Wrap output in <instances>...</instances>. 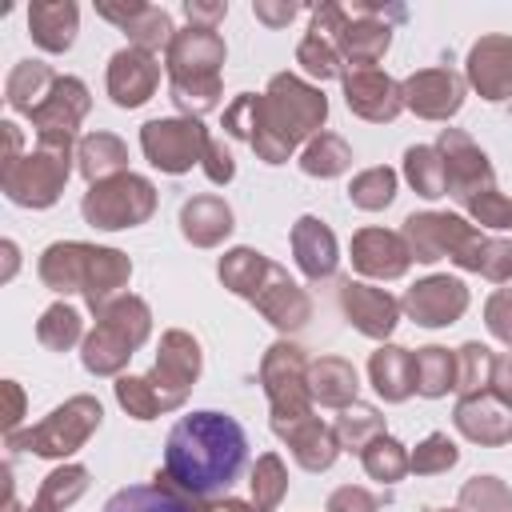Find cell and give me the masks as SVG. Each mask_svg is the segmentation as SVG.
I'll return each instance as SVG.
<instances>
[{"label": "cell", "mask_w": 512, "mask_h": 512, "mask_svg": "<svg viewBox=\"0 0 512 512\" xmlns=\"http://www.w3.org/2000/svg\"><path fill=\"white\" fill-rule=\"evenodd\" d=\"M412 388L424 400L456 392V352L444 344H424L412 352Z\"/></svg>", "instance_id": "cell-34"}, {"label": "cell", "mask_w": 512, "mask_h": 512, "mask_svg": "<svg viewBox=\"0 0 512 512\" xmlns=\"http://www.w3.org/2000/svg\"><path fill=\"white\" fill-rule=\"evenodd\" d=\"M492 360L496 352L480 340H464L456 348V396H472V392H488V376H492Z\"/></svg>", "instance_id": "cell-46"}, {"label": "cell", "mask_w": 512, "mask_h": 512, "mask_svg": "<svg viewBox=\"0 0 512 512\" xmlns=\"http://www.w3.org/2000/svg\"><path fill=\"white\" fill-rule=\"evenodd\" d=\"M296 12H300L296 0H252V16L268 28H288L296 20Z\"/></svg>", "instance_id": "cell-57"}, {"label": "cell", "mask_w": 512, "mask_h": 512, "mask_svg": "<svg viewBox=\"0 0 512 512\" xmlns=\"http://www.w3.org/2000/svg\"><path fill=\"white\" fill-rule=\"evenodd\" d=\"M460 464V448H456V440L448 436V432H428L412 452H408V468L416 472V476H440V472H448V468H456Z\"/></svg>", "instance_id": "cell-48"}, {"label": "cell", "mask_w": 512, "mask_h": 512, "mask_svg": "<svg viewBox=\"0 0 512 512\" xmlns=\"http://www.w3.org/2000/svg\"><path fill=\"white\" fill-rule=\"evenodd\" d=\"M268 272H272V260H268L260 248H248V244H236V248H228V252L216 260V276H220V284H224L232 296L248 300V304H252L256 292L264 288Z\"/></svg>", "instance_id": "cell-32"}, {"label": "cell", "mask_w": 512, "mask_h": 512, "mask_svg": "<svg viewBox=\"0 0 512 512\" xmlns=\"http://www.w3.org/2000/svg\"><path fill=\"white\" fill-rule=\"evenodd\" d=\"M200 372H204L200 340H196L192 332H184V328L160 332L156 360H152V368L144 372V380L152 384V392H156V400H160V412L184 408V400L192 396Z\"/></svg>", "instance_id": "cell-8"}, {"label": "cell", "mask_w": 512, "mask_h": 512, "mask_svg": "<svg viewBox=\"0 0 512 512\" xmlns=\"http://www.w3.org/2000/svg\"><path fill=\"white\" fill-rule=\"evenodd\" d=\"M340 88H344L348 112L368 124H392L404 112L400 80H392L384 68H348L340 76Z\"/></svg>", "instance_id": "cell-19"}, {"label": "cell", "mask_w": 512, "mask_h": 512, "mask_svg": "<svg viewBox=\"0 0 512 512\" xmlns=\"http://www.w3.org/2000/svg\"><path fill=\"white\" fill-rule=\"evenodd\" d=\"M88 484H92V476H88V468L84 464H60V468H52L44 480H40V488H36V496H44V500H52L60 512L64 508H72L84 492H88Z\"/></svg>", "instance_id": "cell-49"}, {"label": "cell", "mask_w": 512, "mask_h": 512, "mask_svg": "<svg viewBox=\"0 0 512 512\" xmlns=\"http://www.w3.org/2000/svg\"><path fill=\"white\" fill-rule=\"evenodd\" d=\"M4 400H8V412H4V436H8V432H20V420H24V388L16 380H4Z\"/></svg>", "instance_id": "cell-59"}, {"label": "cell", "mask_w": 512, "mask_h": 512, "mask_svg": "<svg viewBox=\"0 0 512 512\" xmlns=\"http://www.w3.org/2000/svg\"><path fill=\"white\" fill-rule=\"evenodd\" d=\"M396 188H400L396 168L372 164V168H364V172L352 176L348 200H352V208H360V212H384V208L396 200Z\"/></svg>", "instance_id": "cell-42"}, {"label": "cell", "mask_w": 512, "mask_h": 512, "mask_svg": "<svg viewBox=\"0 0 512 512\" xmlns=\"http://www.w3.org/2000/svg\"><path fill=\"white\" fill-rule=\"evenodd\" d=\"M160 196L156 184L140 172H120L112 180L88 184L84 200H80V216L84 224L100 228V232H120V228H140L152 220Z\"/></svg>", "instance_id": "cell-6"}, {"label": "cell", "mask_w": 512, "mask_h": 512, "mask_svg": "<svg viewBox=\"0 0 512 512\" xmlns=\"http://www.w3.org/2000/svg\"><path fill=\"white\" fill-rule=\"evenodd\" d=\"M184 16L192 28H220L224 16H228V4L224 0H184Z\"/></svg>", "instance_id": "cell-56"}, {"label": "cell", "mask_w": 512, "mask_h": 512, "mask_svg": "<svg viewBox=\"0 0 512 512\" xmlns=\"http://www.w3.org/2000/svg\"><path fill=\"white\" fill-rule=\"evenodd\" d=\"M324 512H380V500L360 484H340L324 500Z\"/></svg>", "instance_id": "cell-55"}, {"label": "cell", "mask_w": 512, "mask_h": 512, "mask_svg": "<svg viewBox=\"0 0 512 512\" xmlns=\"http://www.w3.org/2000/svg\"><path fill=\"white\" fill-rule=\"evenodd\" d=\"M248 464V436L236 416L200 408L180 416L164 436V468L152 476L200 504L212 496H228Z\"/></svg>", "instance_id": "cell-1"}, {"label": "cell", "mask_w": 512, "mask_h": 512, "mask_svg": "<svg viewBox=\"0 0 512 512\" xmlns=\"http://www.w3.org/2000/svg\"><path fill=\"white\" fill-rule=\"evenodd\" d=\"M348 256H352V268L360 276H368V280H400L412 268V252H408L404 236L392 232V228H360V232H352Z\"/></svg>", "instance_id": "cell-24"}, {"label": "cell", "mask_w": 512, "mask_h": 512, "mask_svg": "<svg viewBox=\"0 0 512 512\" xmlns=\"http://www.w3.org/2000/svg\"><path fill=\"white\" fill-rule=\"evenodd\" d=\"M252 308H256L276 332H284V336L308 328V320H312V296H308V288L296 284V280L288 276V268H280L276 260H272V272H268L264 288L256 292Z\"/></svg>", "instance_id": "cell-23"}, {"label": "cell", "mask_w": 512, "mask_h": 512, "mask_svg": "<svg viewBox=\"0 0 512 512\" xmlns=\"http://www.w3.org/2000/svg\"><path fill=\"white\" fill-rule=\"evenodd\" d=\"M308 352L280 336L264 348L260 356V388L268 396V408L272 416H304V412H316L312 404V392H308Z\"/></svg>", "instance_id": "cell-9"}, {"label": "cell", "mask_w": 512, "mask_h": 512, "mask_svg": "<svg viewBox=\"0 0 512 512\" xmlns=\"http://www.w3.org/2000/svg\"><path fill=\"white\" fill-rule=\"evenodd\" d=\"M336 300H340V316L360 336H368V340L388 344V336L400 324V300L388 288H376L368 280H344L340 292H336Z\"/></svg>", "instance_id": "cell-16"}, {"label": "cell", "mask_w": 512, "mask_h": 512, "mask_svg": "<svg viewBox=\"0 0 512 512\" xmlns=\"http://www.w3.org/2000/svg\"><path fill=\"white\" fill-rule=\"evenodd\" d=\"M104 88H108L116 108H128V112L144 108L160 88V60L152 52H140V48H120L108 60Z\"/></svg>", "instance_id": "cell-22"}, {"label": "cell", "mask_w": 512, "mask_h": 512, "mask_svg": "<svg viewBox=\"0 0 512 512\" xmlns=\"http://www.w3.org/2000/svg\"><path fill=\"white\" fill-rule=\"evenodd\" d=\"M220 96H224V80L220 76H208V80H168V100L176 104L180 116H192V120H200L204 112L220 108Z\"/></svg>", "instance_id": "cell-45"}, {"label": "cell", "mask_w": 512, "mask_h": 512, "mask_svg": "<svg viewBox=\"0 0 512 512\" xmlns=\"http://www.w3.org/2000/svg\"><path fill=\"white\" fill-rule=\"evenodd\" d=\"M0 136H4V156H0V168H8V164H16V160L24 156V140H20V128H16L12 120H4V124H0Z\"/></svg>", "instance_id": "cell-60"}, {"label": "cell", "mask_w": 512, "mask_h": 512, "mask_svg": "<svg viewBox=\"0 0 512 512\" xmlns=\"http://www.w3.org/2000/svg\"><path fill=\"white\" fill-rule=\"evenodd\" d=\"M452 424L464 440L480 444V448H504L512 444V408L500 404L492 392H472L460 396L452 408Z\"/></svg>", "instance_id": "cell-26"}, {"label": "cell", "mask_w": 512, "mask_h": 512, "mask_svg": "<svg viewBox=\"0 0 512 512\" xmlns=\"http://www.w3.org/2000/svg\"><path fill=\"white\" fill-rule=\"evenodd\" d=\"M24 512H60V508H56L52 500H44V496H36V500H32V504H28Z\"/></svg>", "instance_id": "cell-63"}, {"label": "cell", "mask_w": 512, "mask_h": 512, "mask_svg": "<svg viewBox=\"0 0 512 512\" xmlns=\"http://www.w3.org/2000/svg\"><path fill=\"white\" fill-rule=\"evenodd\" d=\"M336 440H340V452H364L376 436H384L388 428H384V416H380V408L376 404H364V400H356V404H348V408H340V416H336Z\"/></svg>", "instance_id": "cell-40"}, {"label": "cell", "mask_w": 512, "mask_h": 512, "mask_svg": "<svg viewBox=\"0 0 512 512\" xmlns=\"http://www.w3.org/2000/svg\"><path fill=\"white\" fill-rule=\"evenodd\" d=\"M224 136L232 140H244L252 144V132H256V92H240L228 108H224Z\"/></svg>", "instance_id": "cell-52"}, {"label": "cell", "mask_w": 512, "mask_h": 512, "mask_svg": "<svg viewBox=\"0 0 512 512\" xmlns=\"http://www.w3.org/2000/svg\"><path fill=\"white\" fill-rule=\"evenodd\" d=\"M204 148H208V128L192 116H156L140 128L144 160L168 176L192 172V164L204 160Z\"/></svg>", "instance_id": "cell-10"}, {"label": "cell", "mask_w": 512, "mask_h": 512, "mask_svg": "<svg viewBox=\"0 0 512 512\" xmlns=\"http://www.w3.org/2000/svg\"><path fill=\"white\" fill-rule=\"evenodd\" d=\"M468 304H472L468 284L448 272H432L400 296V312L420 328H448L468 312Z\"/></svg>", "instance_id": "cell-14"}, {"label": "cell", "mask_w": 512, "mask_h": 512, "mask_svg": "<svg viewBox=\"0 0 512 512\" xmlns=\"http://www.w3.org/2000/svg\"><path fill=\"white\" fill-rule=\"evenodd\" d=\"M460 272H476L492 284H508L512 280V240L508 236H476L456 260H452Z\"/></svg>", "instance_id": "cell-35"}, {"label": "cell", "mask_w": 512, "mask_h": 512, "mask_svg": "<svg viewBox=\"0 0 512 512\" xmlns=\"http://www.w3.org/2000/svg\"><path fill=\"white\" fill-rule=\"evenodd\" d=\"M100 512H196V504L184 500L180 492H172L168 484L152 480V484H128V488L112 492Z\"/></svg>", "instance_id": "cell-36"}, {"label": "cell", "mask_w": 512, "mask_h": 512, "mask_svg": "<svg viewBox=\"0 0 512 512\" xmlns=\"http://www.w3.org/2000/svg\"><path fill=\"white\" fill-rule=\"evenodd\" d=\"M0 252H4V280H12V276H16V264H20V248H16V240H4Z\"/></svg>", "instance_id": "cell-62"}, {"label": "cell", "mask_w": 512, "mask_h": 512, "mask_svg": "<svg viewBox=\"0 0 512 512\" xmlns=\"http://www.w3.org/2000/svg\"><path fill=\"white\" fill-rule=\"evenodd\" d=\"M76 172L88 184H100V180H112L120 172H132L128 168V144L116 132H88V136H80V144H76Z\"/></svg>", "instance_id": "cell-31"}, {"label": "cell", "mask_w": 512, "mask_h": 512, "mask_svg": "<svg viewBox=\"0 0 512 512\" xmlns=\"http://www.w3.org/2000/svg\"><path fill=\"white\" fill-rule=\"evenodd\" d=\"M428 512H460V508H428Z\"/></svg>", "instance_id": "cell-64"}, {"label": "cell", "mask_w": 512, "mask_h": 512, "mask_svg": "<svg viewBox=\"0 0 512 512\" xmlns=\"http://www.w3.org/2000/svg\"><path fill=\"white\" fill-rule=\"evenodd\" d=\"M328 96L296 72H276L264 92H256V132L252 152L264 164H288L316 132H324Z\"/></svg>", "instance_id": "cell-2"}, {"label": "cell", "mask_w": 512, "mask_h": 512, "mask_svg": "<svg viewBox=\"0 0 512 512\" xmlns=\"http://www.w3.org/2000/svg\"><path fill=\"white\" fill-rule=\"evenodd\" d=\"M360 464L368 472V480H380V484H400L412 468H408V448L396 440V436H376L364 452H360Z\"/></svg>", "instance_id": "cell-43"}, {"label": "cell", "mask_w": 512, "mask_h": 512, "mask_svg": "<svg viewBox=\"0 0 512 512\" xmlns=\"http://www.w3.org/2000/svg\"><path fill=\"white\" fill-rule=\"evenodd\" d=\"M196 512H260V508L240 496H212V500H200Z\"/></svg>", "instance_id": "cell-61"}, {"label": "cell", "mask_w": 512, "mask_h": 512, "mask_svg": "<svg viewBox=\"0 0 512 512\" xmlns=\"http://www.w3.org/2000/svg\"><path fill=\"white\" fill-rule=\"evenodd\" d=\"M436 148L444 156V172H448V196L456 204L472 200L484 188H496V168L488 160V152L464 132V128H440Z\"/></svg>", "instance_id": "cell-15"}, {"label": "cell", "mask_w": 512, "mask_h": 512, "mask_svg": "<svg viewBox=\"0 0 512 512\" xmlns=\"http://www.w3.org/2000/svg\"><path fill=\"white\" fill-rule=\"evenodd\" d=\"M228 60V48H224V36L212 32V28H176L168 52H164V72L168 80H208V76H220Z\"/></svg>", "instance_id": "cell-20"}, {"label": "cell", "mask_w": 512, "mask_h": 512, "mask_svg": "<svg viewBox=\"0 0 512 512\" xmlns=\"http://www.w3.org/2000/svg\"><path fill=\"white\" fill-rule=\"evenodd\" d=\"M232 228H236V216L224 196L200 192L180 204V236L192 248H220L232 236Z\"/></svg>", "instance_id": "cell-27"}, {"label": "cell", "mask_w": 512, "mask_h": 512, "mask_svg": "<svg viewBox=\"0 0 512 512\" xmlns=\"http://www.w3.org/2000/svg\"><path fill=\"white\" fill-rule=\"evenodd\" d=\"M200 168H204V176H208L212 184H232V180H236V160H232V152L224 148L220 136H208V148H204Z\"/></svg>", "instance_id": "cell-54"}, {"label": "cell", "mask_w": 512, "mask_h": 512, "mask_svg": "<svg viewBox=\"0 0 512 512\" xmlns=\"http://www.w3.org/2000/svg\"><path fill=\"white\" fill-rule=\"evenodd\" d=\"M152 336V308L144 296H116L96 312L92 332L80 344V364L88 376H124L128 360L148 344Z\"/></svg>", "instance_id": "cell-4"}, {"label": "cell", "mask_w": 512, "mask_h": 512, "mask_svg": "<svg viewBox=\"0 0 512 512\" xmlns=\"http://www.w3.org/2000/svg\"><path fill=\"white\" fill-rule=\"evenodd\" d=\"M248 488H252V504L260 512H276L284 504V496H288V468H284V460L276 452L256 456L252 476H248Z\"/></svg>", "instance_id": "cell-44"}, {"label": "cell", "mask_w": 512, "mask_h": 512, "mask_svg": "<svg viewBox=\"0 0 512 512\" xmlns=\"http://www.w3.org/2000/svg\"><path fill=\"white\" fill-rule=\"evenodd\" d=\"M296 64L312 76V80H340L344 72H348V64H344V56H340V48H336V40L328 36V32H320V28H308L304 32V40L296 44Z\"/></svg>", "instance_id": "cell-41"}, {"label": "cell", "mask_w": 512, "mask_h": 512, "mask_svg": "<svg viewBox=\"0 0 512 512\" xmlns=\"http://www.w3.org/2000/svg\"><path fill=\"white\" fill-rule=\"evenodd\" d=\"M300 172L304 176H312V180H336V176H344L348 168H352V148H348V140L344 136H336V132H316L304 148H300Z\"/></svg>", "instance_id": "cell-37"}, {"label": "cell", "mask_w": 512, "mask_h": 512, "mask_svg": "<svg viewBox=\"0 0 512 512\" xmlns=\"http://www.w3.org/2000/svg\"><path fill=\"white\" fill-rule=\"evenodd\" d=\"M112 392H116V404L132 416V420H156V416H164L160 412V400H156V392H152V384L144 380V376H116V384H112Z\"/></svg>", "instance_id": "cell-51"}, {"label": "cell", "mask_w": 512, "mask_h": 512, "mask_svg": "<svg viewBox=\"0 0 512 512\" xmlns=\"http://www.w3.org/2000/svg\"><path fill=\"white\" fill-rule=\"evenodd\" d=\"M400 96H404V108L420 120H432V124H448L460 108H464V96H468V80L444 64H432V68H416L400 80Z\"/></svg>", "instance_id": "cell-13"}, {"label": "cell", "mask_w": 512, "mask_h": 512, "mask_svg": "<svg viewBox=\"0 0 512 512\" xmlns=\"http://www.w3.org/2000/svg\"><path fill=\"white\" fill-rule=\"evenodd\" d=\"M404 180L424 200L448 196V172H444L440 148L436 144H412V148H404Z\"/></svg>", "instance_id": "cell-38"}, {"label": "cell", "mask_w": 512, "mask_h": 512, "mask_svg": "<svg viewBox=\"0 0 512 512\" xmlns=\"http://www.w3.org/2000/svg\"><path fill=\"white\" fill-rule=\"evenodd\" d=\"M288 248H292V260H296V268L304 272L308 284H324V280H332L336 268H340L336 232H332L320 216H312V212H304V216L292 224Z\"/></svg>", "instance_id": "cell-25"}, {"label": "cell", "mask_w": 512, "mask_h": 512, "mask_svg": "<svg viewBox=\"0 0 512 512\" xmlns=\"http://www.w3.org/2000/svg\"><path fill=\"white\" fill-rule=\"evenodd\" d=\"M272 432H276V440L288 444L292 460L304 472H328L340 460L336 428L324 424L316 412H304V416H272Z\"/></svg>", "instance_id": "cell-17"}, {"label": "cell", "mask_w": 512, "mask_h": 512, "mask_svg": "<svg viewBox=\"0 0 512 512\" xmlns=\"http://www.w3.org/2000/svg\"><path fill=\"white\" fill-rule=\"evenodd\" d=\"M308 392H312V404L340 412V408L356 404V396H360V372L344 356H316L308 364Z\"/></svg>", "instance_id": "cell-29"}, {"label": "cell", "mask_w": 512, "mask_h": 512, "mask_svg": "<svg viewBox=\"0 0 512 512\" xmlns=\"http://www.w3.org/2000/svg\"><path fill=\"white\" fill-rule=\"evenodd\" d=\"M460 208H464V216H468L476 228L512 232V196H504L500 188H484V192H476L472 200H464Z\"/></svg>", "instance_id": "cell-50"}, {"label": "cell", "mask_w": 512, "mask_h": 512, "mask_svg": "<svg viewBox=\"0 0 512 512\" xmlns=\"http://www.w3.org/2000/svg\"><path fill=\"white\" fill-rule=\"evenodd\" d=\"M460 512H512V488L500 476H472L456 496Z\"/></svg>", "instance_id": "cell-47"}, {"label": "cell", "mask_w": 512, "mask_h": 512, "mask_svg": "<svg viewBox=\"0 0 512 512\" xmlns=\"http://www.w3.org/2000/svg\"><path fill=\"white\" fill-rule=\"evenodd\" d=\"M484 328L512 352V288H496L484 300Z\"/></svg>", "instance_id": "cell-53"}, {"label": "cell", "mask_w": 512, "mask_h": 512, "mask_svg": "<svg viewBox=\"0 0 512 512\" xmlns=\"http://www.w3.org/2000/svg\"><path fill=\"white\" fill-rule=\"evenodd\" d=\"M80 32V8L72 0H36L28 4V36L36 48L60 56L76 44Z\"/></svg>", "instance_id": "cell-28"}, {"label": "cell", "mask_w": 512, "mask_h": 512, "mask_svg": "<svg viewBox=\"0 0 512 512\" xmlns=\"http://www.w3.org/2000/svg\"><path fill=\"white\" fill-rule=\"evenodd\" d=\"M92 112V92L80 76H56L48 100L28 116L36 128V144L48 148H72L80 144V124Z\"/></svg>", "instance_id": "cell-11"}, {"label": "cell", "mask_w": 512, "mask_h": 512, "mask_svg": "<svg viewBox=\"0 0 512 512\" xmlns=\"http://www.w3.org/2000/svg\"><path fill=\"white\" fill-rule=\"evenodd\" d=\"M400 236L412 252V264H436L456 260L480 236V228L460 212H412L404 216Z\"/></svg>", "instance_id": "cell-12"}, {"label": "cell", "mask_w": 512, "mask_h": 512, "mask_svg": "<svg viewBox=\"0 0 512 512\" xmlns=\"http://www.w3.org/2000/svg\"><path fill=\"white\" fill-rule=\"evenodd\" d=\"M72 148H48L36 144L32 152H24L16 164L0 168V192L16 204V208H52L64 196V184L72 176Z\"/></svg>", "instance_id": "cell-7"}, {"label": "cell", "mask_w": 512, "mask_h": 512, "mask_svg": "<svg viewBox=\"0 0 512 512\" xmlns=\"http://www.w3.org/2000/svg\"><path fill=\"white\" fill-rule=\"evenodd\" d=\"M36 276L56 296H84L88 312L96 316L104 304L124 296L132 280V260L120 248L88 244V240H56L40 252Z\"/></svg>", "instance_id": "cell-3"}, {"label": "cell", "mask_w": 512, "mask_h": 512, "mask_svg": "<svg viewBox=\"0 0 512 512\" xmlns=\"http://www.w3.org/2000/svg\"><path fill=\"white\" fill-rule=\"evenodd\" d=\"M100 420H104V404L96 396H88V392H76L64 404H56L44 420H36V424H28L20 432H8L4 448L32 452L40 460H68L96 436Z\"/></svg>", "instance_id": "cell-5"}, {"label": "cell", "mask_w": 512, "mask_h": 512, "mask_svg": "<svg viewBox=\"0 0 512 512\" xmlns=\"http://www.w3.org/2000/svg\"><path fill=\"white\" fill-rule=\"evenodd\" d=\"M464 80L488 104L512 100V36L504 32L480 36L464 56Z\"/></svg>", "instance_id": "cell-18"}, {"label": "cell", "mask_w": 512, "mask_h": 512, "mask_svg": "<svg viewBox=\"0 0 512 512\" xmlns=\"http://www.w3.org/2000/svg\"><path fill=\"white\" fill-rule=\"evenodd\" d=\"M488 392L512 408V352H496L492 360V376H488Z\"/></svg>", "instance_id": "cell-58"}, {"label": "cell", "mask_w": 512, "mask_h": 512, "mask_svg": "<svg viewBox=\"0 0 512 512\" xmlns=\"http://www.w3.org/2000/svg\"><path fill=\"white\" fill-rule=\"evenodd\" d=\"M368 384L376 388V396L384 404H404L416 388H412V352L400 344H380L368 356Z\"/></svg>", "instance_id": "cell-30"}, {"label": "cell", "mask_w": 512, "mask_h": 512, "mask_svg": "<svg viewBox=\"0 0 512 512\" xmlns=\"http://www.w3.org/2000/svg\"><path fill=\"white\" fill-rule=\"evenodd\" d=\"M84 316L68 304V300H56L40 312L36 320V340L48 348V352H72L76 344H84Z\"/></svg>", "instance_id": "cell-39"}, {"label": "cell", "mask_w": 512, "mask_h": 512, "mask_svg": "<svg viewBox=\"0 0 512 512\" xmlns=\"http://www.w3.org/2000/svg\"><path fill=\"white\" fill-rule=\"evenodd\" d=\"M96 16L116 24L124 36H128V48H140V52H168L172 36H176V24L172 16L160 8V4H144V0H132V4H112V0H100L96 4Z\"/></svg>", "instance_id": "cell-21"}, {"label": "cell", "mask_w": 512, "mask_h": 512, "mask_svg": "<svg viewBox=\"0 0 512 512\" xmlns=\"http://www.w3.org/2000/svg\"><path fill=\"white\" fill-rule=\"evenodd\" d=\"M52 84H56L52 64H44V60H16L12 72H8V80H4V100H8L12 112L32 116L48 100Z\"/></svg>", "instance_id": "cell-33"}]
</instances>
